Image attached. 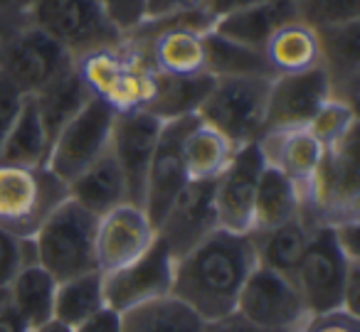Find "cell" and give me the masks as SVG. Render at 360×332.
I'll use <instances>...</instances> for the list:
<instances>
[{
  "label": "cell",
  "mask_w": 360,
  "mask_h": 332,
  "mask_svg": "<svg viewBox=\"0 0 360 332\" xmlns=\"http://www.w3.org/2000/svg\"><path fill=\"white\" fill-rule=\"evenodd\" d=\"M257 266L252 234L215 229L198 246L175 258L170 296L191 307L205 322L232 315L237 298Z\"/></svg>",
  "instance_id": "obj_1"
},
{
  "label": "cell",
  "mask_w": 360,
  "mask_h": 332,
  "mask_svg": "<svg viewBox=\"0 0 360 332\" xmlns=\"http://www.w3.org/2000/svg\"><path fill=\"white\" fill-rule=\"evenodd\" d=\"M96 222L91 212L67 197L50 212L32 237L35 261L57 281L99 271L96 268Z\"/></svg>",
  "instance_id": "obj_2"
},
{
  "label": "cell",
  "mask_w": 360,
  "mask_h": 332,
  "mask_svg": "<svg viewBox=\"0 0 360 332\" xmlns=\"http://www.w3.org/2000/svg\"><path fill=\"white\" fill-rule=\"evenodd\" d=\"M27 20L60 42L77 62L126 42L101 11L99 0H32Z\"/></svg>",
  "instance_id": "obj_3"
},
{
  "label": "cell",
  "mask_w": 360,
  "mask_h": 332,
  "mask_svg": "<svg viewBox=\"0 0 360 332\" xmlns=\"http://www.w3.org/2000/svg\"><path fill=\"white\" fill-rule=\"evenodd\" d=\"M269 84L266 77H215L198 119L220 131L237 148L257 143L264 133Z\"/></svg>",
  "instance_id": "obj_4"
},
{
  "label": "cell",
  "mask_w": 360,
  "mask_h": 332,
  "mask_svg": "<svg viewBox=\"0 0 360 332\" xmlns=\"http://www.w3.org/2000/svg\"><path fill=\"white\" fill-rule=\"evenodd\" d=\"M70 197L67 185L50 168L0 163V227L32 239L50 212Z\"/></svg>",
  "instance_id": "obj_5"
},
{
  "label": "cell",
  "mask_w": 360,
  "mask_h": 332,
  "mask_svg": "<svg viewBox=\"0 0 360 332\" xmlns=\"http://www.w3.org/2000/svg\"><path fill=\"white\" fill-rule=\"evenodd\" d=\"M82 77L96 99L106 101L116 114L146 109L153 91L150 65L139 50L124 42L116 50L96 52L77 62Z\"/></svg>",
  "instance_id": "obj_6"
},
{
  "label": "cell",
  "mask_w": 360,
  "mask_h": 332,
  "mask_svg": "<svg viewBox=\"0 0 360 332\" xmlns=\"http://www.w3.org/2000/svg\"><path fill=\"white\" fill-rule=\"evenodd\" d=\"M350 261L343 248L335 241L330 224H321L311 232L309 246L294 273V283L299 288L309 315L340 310L345 300V283H348Z\"/></svg>",
  "instance_id": "obj_7"
},
{
  "label": "cell",
  "mask_w": 360,
  "mask_h": 332,
  "mask_svg": "<svg viewBox=\"0 0 360 332\" xmlns=\"http://www.w3.org/2000/svg\"><path fill=\"white\" fill-rule=\"evenodd\" d=\"M75 65L77 60L60 42L30 22L0 42V77H6L22 96H35Z\"/></svg>",
  "instance_id": "obj_8"
},
{
  "label": "cell",
  "mask_w": 360,
  "mask_h": 332,
  "mask_svg": "<svg viewBox=\"0 0 360 332\" xmlns=\"http://www.w3.org/2000/svg\"><path fill=\"white\" fill-rule=\"evenodd\" d=\"M235 312L266 332H299L309 320L294 278L257 263L237 298Z\"/></svg>",
  "instance_id": "obj_9"
},
{
  "label": "cell",
  "mask_w": 360,
  "mask_h": 332,
  "mask_svg": "<svg viewBox=\"0 0 360 332\" xmlns=\"http://www.w3.org/2000/svg\"><path fill=\"white\" fill-rule=\"evenodd\" d=\"M116 111L106 101L91 96V101L52 138L47 168L65 185H70L82 170L109 150Z\"/></svg>",
  "instance_id": "obj_10"
},
{
  "label": "cell",
  "mask_w": 360,
  "mask_h": 332,
  "mask_svg": "<svg viewBox=\"0 0 360 332\" xmlns=\"http://www.w3.org/2000/svg\"><path fill=\"white\" fill-rule=\"evenodd\" d=\"M175 256L155 237L153 246L136 261L116 268L104 276V300L111 310L129 312L146 303L160 300L173 293Z\"/></svg>",
  "instance_id": "obj_11"
},
{
  "label": "cell",
  "mask_w": 360,
  "mask_h": 332,
  "mask_svg": "<svg viewBox=\"0 0 360 332\" xmlns=\"http://www.w3.org/2000/svg\"><path fill=\"white\" fill-rule=\"evenodd\" d=\"M262 170H264V158L259 153V145L250 143L237 148L230 165L217 175V180H212L217 229L232 234H252L255 197Z\"/></svg>",
  "instance_id": "obj_12"
},
{
  "label": "cell",
  "mask_w": 360,
  "mask_h": 332,
  "mask_svg": "<svg viewBox=\"0 0 360 332\" xmlns=\"http://www.w3.org/2000/svg\"><path fill=\"white\" fill-rule=\"evenodd\" d=\"M160 128H163V121H158L143 109L116 114L114 128H111L109 150L124 175L129 202L139 204V207H143L146 178H148Z\"/></svg>",
  "instance_id": "obj_13"
},
{
  "label": "cell",
  "mask_w": 360,
  "mask_h": 332,
  "mask_svg": "<svg viewBox=\"0 0 360 332\" xmlns=\"http://www.w3.org/2000/svg\"><path fill=\"white\" fill-rule=\"evenodd\" d=\"M193 121L195 116H186V119L165 121L160 128L143 194V212L148 214L153 227H158L173 199L188 185L186 163H183V135L191 128Z\"/></svg>",
  "instance_id": "obj_14"
},
{
  "label": "cell",
  "mask_w": 360,
  "mask_h": 332,
  "mask_svg": "<svg viewBox=\"0 0 360 332\" xmlns=\"http://www.w3.org/2000/svg\"><path fill=\"white\" fill-rule=\"evenodd\" d=\"M328 99L330 84L321 67L299 72V74L274 77L266 96L264 131L306 128Z\"/></svg>",
  "instance_id": "obj_15"
},
{
  "label": "cell",
  "mask_w": 360,
  "mask_h": 332,
  "mask_svg": "<svg viewBox=\"0 0 360 332\" xmlns=\"http://www.w3.org/2000/svg\"><path fill=\"white\" fill-rule=\"evenodd\" d=\"M155 227L139 204L124 202L96 222V268L111 273L143 256L155 241Z\"/></svg>",
  "instance_id": "obj_16"
},
{
  "label": "cell",
  "mask_w": 360,
  "mask_h": 332,
  "mask_svg": "<svg viewBox=\"0 0 360 332\" xmlns=\"http://www.w3.org/2000/svg\"><path fill=\"white\" fill-rule=\"evenodd\" d=\"M217 229L215 214V194L212 182H195L188 180V185L180 190V194L173 199L168 212L155 227L158 239L170 248L175 258L188 253L193 246L210 237Z\"/></svg>",
  "instance_id": "obj_17"
},
{
  "label": "cell",
  "mask_w": 360,
  "mask_h": 332,
  "mask_svg": "<svg viewBox=\"0 0 360 332\" xmlns=\"http://www.w3.org/2000/svg\"><path fill=\"white\" fill-rule=\"evenodd\" d=\"M257 145H259L264 165L286 175L299 187L304 204L309 202L316 173H319L326 153V148L316 140V135L309 128L264 131Z\"/></svg>",
  "instance_id": "obj_18"
},
{
  "label": "cell",
  "mask_w": 360,
  "mask_h": 332,
  "mask_svg": "<svg viewBox=\"0 0 360 332\" xmlns=\"http://www.w3.org/2000/svg\"><path fill=\"white\" fill-rule=\"evenodd\" d=\"M319 67L330 84V99L355 106L360 81V20L316 30Z\"/></svg>",
  "instance_id": "obj_19"
},
{
  "label": "cell",
  "mask_w": 360,
  "mask_h": 332,
  "mask_svg": "<svg viewBox=\"0 0 360 332\" xmlns=\"http://www.w3.org/2000/svg\"><path fill=\"white\" fill-rule=\"evenodd\" d=\"M291 20H299L294 0H271V3L240 8V11H232L215 18L212 20V30L217 35L227 37V40H235L240 45L262 50L266 45V40Z\"/></svg>",
  "instance_id": "obj_20"
},
{
  "label": "cell",
  "mask_w": 360,
  "mask_h": 332,
  "mask_svg": "<svg viewBox=\"0 0 360 332\" xmlns=\"http://www.w3.org/2000/svg\"><path fill=\"white\" fill-rule=\"evenodd\" d=\"M67 194L94 217H104L106 212L116 209L119 204L129 202L124 175H121V168L114 155H111V150H106L89 168L82 170L67 185Z\"/></svg>",
  "instance_id": "obj_21"
},
{
  "label": "cell",
  "mask_w": 360,
  "mask_h": 332,
  "mask_svg": "<svg viewBox=\"0 0 360 332\" xmlns=\"http://www.w3.org/2000/svg\"><path fill=\"white\" fill-rule=\"evenodd\" d=\"M52 138L42 124L40 114L35 109V101L25 96L20 111L13 119L11 128L0 148V163L20 165V168H47Z\"/></svg>",
  "instance_id": "obj_22"
},
{
  "label": "cell",
  "mask_w": 360,
  "mask_h": 332,
  "mask_svg": "<svg viewBox=\"0 0 360 332\" xmlns=\"http://www.w3.org/2000/svg\"><path fill=\"white\" fill-rule=\"evenodd\" d=\"M91 89L82 77L79 67L62 72L57 79H52L42 91L30 96L35 101V109L40 114L42 124H45L50 138H55L82 109L91 101Z\"/></svg>",
  "instance_id": "obj_23"
},
{
  "label": "cell",
  "mask_w": 360,
  "mask_h": 332,
  "mask_svg": "<svg viewBox=\"0 0 360 332\" xmlns=\"http://www.w3.org/2000/svg\"><path fill=\"white\" fill-rule=\"evenodd\" d=\"M314 229V224L299 214V217L289 219V222L279 224L274 229L255 232L252 234V241H255L257 263L281 273V276L294 278Z\"/></svg>",
  "instance_id": "obj_24"
},
{
  "label": "cell",
  "mask_w": 360,
  "mask_h": 332,
  "mask_svg": "<svg viewBox=\"0 0 360 332\" xmlns=\"http://www.w3.org/2000/svg\"><path fill=\"white\" fill-rule=\"evenodd\" d=\"M215 77L210 74H193V77H175V74H153V91L143 111L153 114L158 121H175L186 116H198L202 99L207 96Z\"/></svg>",
  "instance_id": "obj_25"
},
{
  "label": "cell",
  "mask_w": 360,
  "mask_h": 332,
  "mask_svg": "<svg viewBox=\"0 0 360 332\" xmlns=\"http://www.w3.org/2000/svg\"><path fill=\"white\" fill-rule=\"evenodd\" d=\"M57 283L60 281L50 271H45L40 263H27L8 286L11 305L15 307L18 317L27 330H37L55 317Z\"/></svg>",
  "instance_id": "obj_26"
},
{
  "label": "cell",
  "mask_w": 360,
  "mask_h": 332,
  "mask_svg": "<svg viewBox=\"0 0 360 332\" xmlns=\"http://www.w3.org/2000/svg\"><path fill=\"white\" fill-rule=\"evenodd\" d=\"M235 153L237 145H232L212 126L202 124L198 116L183 135V163H186L188 180H195V182L217 180V175L230 165Z\"/></svg>",
  "instance_id": "obj_27"
},
{
  "label": "cell",
  "mask_w": 360,
  "mask_h": 332,
  "mask_svg": "<svg viewBox=\"0 0 360 332\" xmlns=\"http://www.w3.org/2000/svg\"><path fill=\"white\" fill-rule=\"evenodd\" d=\"M271 74H299L319 67V35L301 20H291L274 32L262 47Z\"/></svg>",
  "instance_id": "obj_28"
},
{
  "label": "cell",
  "mask_w": 360,
  "mask_h": 332,
  "mask_svg": "<svg viewBox=\"0 0 360 332\" xmlns=\"http://www.w3.org/2000/svg\"><path fill=\"white\" fill-rule=\"evenodd\" d=\"M304 199L294 182L279 170L264 165L259 178V187H257L255 197V222H252V234L266 232L279 224L289 222V219L299 217Z\"/></svg>",
  "instance_id": "obj_29"
},
{
  "label": "cell",
  "mask_w": 360,
  "mask_h": 332,
  "mask_svg": "<svg viewBox=\"0 0 360 332\" xmlns=\"http://www.w3.org/2000/svg\"><path fill=\"white\" fill-rule=\"evenodd\" d=\"M210 322L173 296L121 312V332H207Z\"/></svg>",
  "instance_id": "obj_30"
},
{
  "label": "cell",
  "mask_w": 360,
  "mask_h": 332,
  "mask_svg": "<svg viewBox=\"0 0 360 332\" xmlns=\"http://www.w3.org/2000/svg\"><path fill=\"white\" fill-rule=\"evenodd\" d=\"M202 47H205V72L210 77H266V79H274L264 52L227 40V37L217 35L212 27L202 35Z\"/></svg>",
  "instance_id": "obj_31"
},
{
  "label": "cell",
  "mask_w": 360,
  "mask_h": 332,
  "mask_svg": "<svg viewBox=\"0 0 360 332\" xmlns=\"http://www.w3.org/2000/svg\"><path fill=\"white\" fill-rule=\"evenodd\" d=\"M106 307L104 300V276L101 271H89L82 276L67 278L57 283L55 293V320L77 327Z\"/></svg>",
  "instance_id": "obj_32"
},
{
  "label": "cell",
  "mask_w": 360,
  "mask_h": 332,
  "mask_svg": "<svg viewBox=\"0 0 360 332\" xmlns=\"http://www.w3.org/2000/svg\"><path fill=\"white\" fill-rule=\"evenodd\" d=\"M311 133L316 135L323 148L335 145L340 138L350 133V131L358 128V114H355V106L345 104L338 99H328L323 106L319 109V114L311 119V124L306 126Z\"/></svg>",
  "instance_id": "obj_33"
},
{
  "label": "cell",
  "mask_w": 360,
  "mask_h": 332,
  "mask_svg": "<svg viewBox=\"0 0 360 332\" xmlns=\"http://www.w3.org/2000/svg\"><path fill=\"white\" fill-rule=\"evenodd\" d=\"M296 18L314 30L360 20V0H294Z\"/></svg>",
  "instance_id": "obj_34"
},
{
  "label": "cell",
  "mask_w": 360,
  "mask_h": 332,
  "mask_svg": "<svg viewBox=\"0 0 360 332\" xmlns=\"http://www.w3.org/2000/svg\"><path fill=\"white\" fill-rule=\"evenodd\" d=\"M27 263H37L32 239H20L0 227V291H6Z\"/></svg>",
  "instance_id": "obj_35"
},
{
  "label": "cell",
  "mask_w": 360,
  "mask_h": 332,
  "mask_svg": "<svg viewBox=\"0 0 360 332\" xmlns=\"http://www.w3.org/2000/svg\"><path fill=\"white\" fill-rule=\"evenodd\" d=\"M146 3H148V0H99L101 11L106 13L111 25L124 37H129L131 32H136L143 25Z\"/></svg>",
  "instance_id": "obj_36"
},
{
  "label": "cell",
  "mask_w": 360,
  "mask_h": 332,
  "mask_svg": "<svg viewBox=\"0 0 360 332\" xmlns=\"http://www.w3.org/2000/svg\"><path fill=\"white\" fill-rule=\"evenodd\" d=\"M299 332H360V317L340 307V310L311 315Z\"/></svg>",
  "instance_id": "obj_37"
},
{
  "label": "cell",
  "mask_w": 360,
  "mask_h": 332,
  "mask_svg": "<svg viewBox=\"0 0 360 332\" xmlns=\"http://www.w3.org/2000/svg\"><path fill=\"white\" fill-rule=\"evenodd\" d=\"M205 6L207 0H148L146 3V20H170V18L205 11Z\"/></svg>",
  "instance_id": "obj_38"
},
{
  "label": "cell",
  "mask_w": 360,
  "mask_h": 332,
  "mask_svg": "<svg viewBox=\"0 0 360 332\" xmlns=\"http://www.w3.org/2000/svg\"><path fill=\"white\" fill-rule=\"evenodd\" d=\"M25 96L6 79V77H0V148H3V140H6V133L11 128L13 119L15 114L20 111V104Z\"/></svg>",
  "instance_id": "obj_39"
},
{
  "label": "cell",
  "mask_w": 360,
  "mask_h": 332,
  "mask_svg": "<svg viewBox=\"0 0 360 332\" xmlns=\"http://www.w3.org/2000/svg\"><path fill=\"white\" fill-rule=\"evenodd\" d=\"M75 332H121V312L111 310L109 305L101 307L99 312H94L91 317H86L84 322H79L77 327H72Z\"/></svg>",
  "instance_id": "obj_40"
},
{
  "label": "cell",
  "mask_w": 360,
  "mask_h": 332,
  "mask_svg": "<svg viewBox=\"0 0 360 332\" xmlns=\"http://www.w3.org/2000/svg\"><path fill=\"white\" fill-rule=\"evenodd\" d=\"M27 327L20 322L15 307L11 305V298H8V288L0 291V332H25Z\"/></svg>",
  "instance_id": "obj_41"
},
{
  "label": "cell",
  "mask_w": 360,
  "mask_h": 332,
  "mask_svg": "<svg viewBox=\"0 0 360 332\" xmlns=\"http://www.w3.org/2000/svg\"><path fill=\"white\" fill-rule=\"evenodd\" d=\"M207 332H266V330L252 325V322H247L245 317H240L237 312H232V315L222 317V320L210 322Z\"/></svg>",
  "instance_id": "obj_42"
},
{
  "label": "cell",
  "mask_w": 360,
  "mask_h": 332,
  "mask_svg": "<svg viewBox=\"0 0 360 332\" xmlns=\"http://www.w3.org/2000/svg\"><path fill=\"white\" fill-rule=\"evenodd\" d=\"M259 3H271V0H207L205 13L215 20V18L225 15V13L240 11V8L259 6Z\"/></svg>",
  "instance_id": "obj_43"
},
{
  "label": "cell",
  "mask_w": 360,
  "mask_h": 332,
  "mask_svg": "<svg viewBox=\"0 0 360 332\" xmlns=\"http://www.w3.org/2000/svg\"><path fill=\"white\" fill-rule=\"evenodd\" d=\"M32 0H0V18H11V20H27L30 15Z\"/></svg>",
  "instance_id": "obj_44"
},
{
  "label": "cell",
  "mask_w": 360,
  "mask_h": 332,
  "mask_svg": "<svg viewBox=\"0 0 360 332\" xmlns=\"http://www.w3.org/2000/svg\"><path fill=\"white\" fill-rule=\"evenodd\" d=\"M25 20H11V18H0V42H6L11 35H15L20 27H25Z\"/></svg>",
  "instance_id": "obj_45"
},
{
  "label": "cell",
  "mask_w": 360,
  "mask_h": 332,
  "mask_svg": "<svg viewBox=\"0 0 360 332\" xmlns=\"http://www.w3.org/2000/svg\"><path fill=\"white\" fill-rule=\"evenodd\" d=\"M32 332H75V330H72L70 325H65V322H60V320H55V317H52V320H47L45 325H40L37 330H32Z\"/></svg>",
  "instance_id": "obj_46"
},
{
  "label": "cell",
  "mask_w": 360,
  "mask_h": 332,
  "mask_svg": "<svg viewBox=\"0 0 360 332\" xmlns=\"http://www.w3.org/2000/svg\"><path fill=\"white\" fill-rule=\"evenodd\" d=\"M25 332H32V330H25Z\"/></svg>",
  "instance_id": "obj_47"
}]
</instances>
